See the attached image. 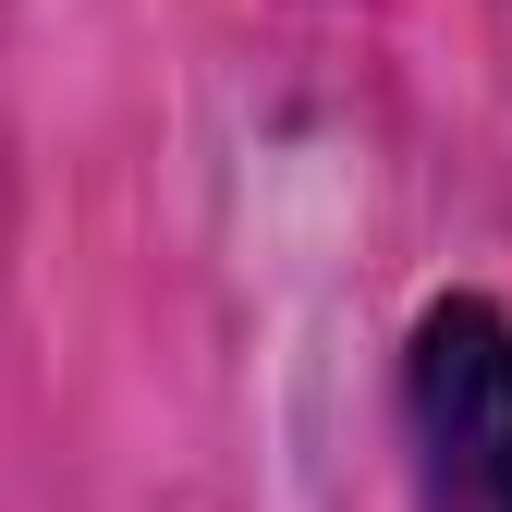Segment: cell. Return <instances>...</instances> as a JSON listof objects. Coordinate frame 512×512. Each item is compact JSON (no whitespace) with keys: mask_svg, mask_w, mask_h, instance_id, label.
Segmentation results:
<instances>
[{"mask_svg":"<svg viewBox=\"0 0 512 512\" xmlns=\"http://www.w3.org/2000/svg\"><path fill=\"white\" fill-rule=\"evenodd\" d=\"M403 439H415V512H512V317L488 293L415 317Z\"/></svg>","mask_w":512,"mask_h":512,"instance_id":"cell-1","label":"cell"}]
</instances>
